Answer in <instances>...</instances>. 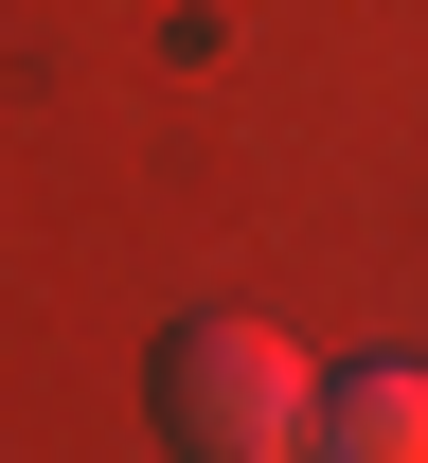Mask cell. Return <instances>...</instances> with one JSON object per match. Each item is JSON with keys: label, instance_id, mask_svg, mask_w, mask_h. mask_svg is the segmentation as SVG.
I'll list each match as a JSON object with an SVG mask.
<instances>
[{"label": "cell", "instance_id": "1", "mask_svg": "<svg viewBox=\"0 0 428 463\" xmlns=\"http://www.w3.org/2000/svg\"><path fill=\"white\" fill-rule=\"evenodd\" d=\"M304 410H321V374L286 356V321L196 303L179 339H161V428H179L196 463H268V446H304Z\"/></svg>", "mask_w": 428, "mask_h": 463}, {"label": "cell", "instance_id": "2", "mask_svg": "<svg viewBox=\"0 0 428 463\" xmlns=\"http://www.w3.org/2000/svg\"><path fill=\"white\" fill-rule=\"evenodd\" d=\"M304 446H339V463H428V374H411V356H357V374H321Z\"/></svg>", "mask_w": 428, "mask_h": 463}]
</instances>
